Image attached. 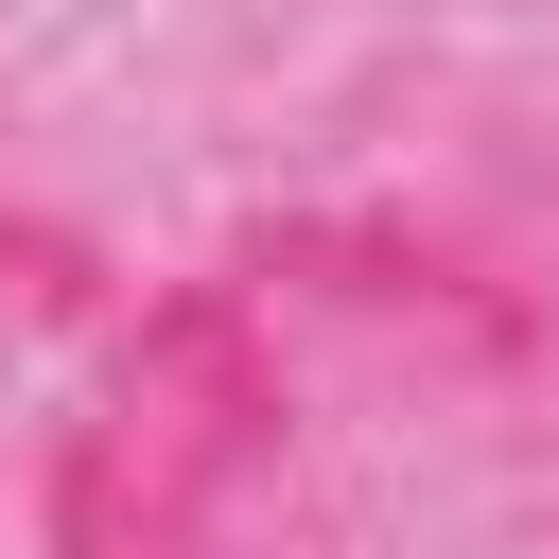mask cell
Returning a JSON list of instances; mask_svg holds the SVG:
<instances>
[{
  "mask_svg": "<svg viewBox=\"0 0 559 559\" xmlns=\"http://www.w3.org/2000/svg\"><path fill=\"white\" fill-rule=\"evenodd\" d=\"M280 472L262 280H157L105 349V402L52 437V559H227V507Z\"/></svg>",
  "mask_w": 559,
  "mask_h": 559,
  "instance_id": "6da1fadb",
  "label": "cell"
},
{
  "mask_svg": "<svg viewBox=\"0 0 559 559\" xmlns=\"http://www.w3.org/2000/svg\"><path fill=\"white\" fill-rule=\"evenodd\" d=\"M245 280L349 297V314H384V332H437V349H472V367H507V349H524V297H507L472 245L402 227V210H280V227L245 245Z\"/></svg>",
  "mask_w": 559,
  "mask_h": 559,
  "instance_id": "7a4b0ae2",
  "label": "cell"
}]
</instances>
